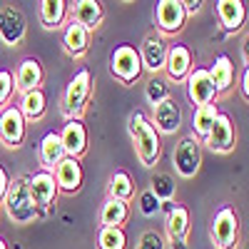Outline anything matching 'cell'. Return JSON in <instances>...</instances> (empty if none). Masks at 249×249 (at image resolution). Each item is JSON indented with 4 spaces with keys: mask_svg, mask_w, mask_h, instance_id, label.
Segmentation results:
<instances>
[{
    "mask_svg": "<svg viewBox=\"0 0 249 249\" xmlns=\"http://www.w3.org/2000/svg\"><path fill=\"white\" fill-rule=\"evenodd\" d=\"M127 130H130V137H132V144H135V152H137L140 162L144 167H155L157 160H160V152H162V144H160V132L152 127V122L140 110H135L130 115Z\"/></svg>",
    "mask_w": 249,
    "mask_h": 249,
    "instance_id": "cell-1",
    "label": "cell"
},
{
    "mask_svg": "<svg viewBox=\"0 0 249 249\" xmlns=\"http://www.w3.org/2000/svg\"><path fill=\"white\" fill-rule=\"evenodd\" d=\"M28 184H30V175H20V177L10 179L8 192L3 197L10 219L18 222V224H30V222H35L40 217V212L35 210V204H33L30 187Z\"/></svg>",
    "mask_w": 249,
    "mask_h": 249,
    "instance_id": "cell-2",
    "label": "cell"
},
{
    "mask_svg": "<svg viewBox=\"0 0 249 249\" xmlns=\"http://www.w3.org/2000/svg\"><path fill=\"white\" fill-rule=\"evenodd\" d=\"M92 92V75L90 70H80L75 72V77L68 82L65 95H62V112L68 120H80L82 110H85L88 100Z\"/></svg>",
    "mask_w": 249,
    "mask_h": 249,
    "instance_id": "cell-3",
    "label": "cell"
},
{
    "mask_svg": "<svg viewBox=\"0 0 249 249\" xmlns=\"http://www.w3.org/2000/svg\"><path fill=\"white\" fill-rule=\"evenodd\" d=\"M212 242L217 249H237V242H239V217L234 212V207L230 204H222L214 219H212Z\"/></svg>",
    "mask_w": 249,
    "mask_h": 249,
    "instance_id": "cell-4",
    "label": "cell"
},
{
    "mask_svg": "<svg viewBox=\"0 0 249 249\" xmlns=\"http://www.w3.org/2000/svg\"><path fill=\"white\" fill-rule=\"evenodd\" d=\"M110 70L122 85H135L142 75V60L135 45H117L110 55Z\"/></svg>",
    "mask_w": 249,
    "mask_h": 249,
    "instance_id": "cell-5",
    "label": "cell"
},
{
    "mask_svg": "<svg viewBox=\"0 0 249 249\" xmlns=\"http://www.w3.org/2000/svg\"><path fill=\"white\" fill-rule=\"evenodd\" d=\"M172 164L179 177L190 179L199 172V164H202V147L195 137H182L179 144L175 147V155H172Z\"/></svg>",
    "mask_w": 249,
    "mask_h": 249,
    "instance_id": "cell-6",
    "label": "cell"
},
{
    "mask_svg": "<svg viewBox=\"0 0 249 249\" xmlns=\"http://www.w3.org/2000/svg\"><path fill=\"white\" fill-rule=\"evenodd\" d=\"M30 197H33V204H35V210L43 214V212H48L50 207H53V202H55V197H57V182H55V175L53 172H48V170H40V172H35V175H30Z\"/></svg>",
    "mask_w": 249,
    "mask_h": 249,
    "instance_id": "cell-7",
    "label": "cell"
},
{
    "mask_svg": "<svg viewBox=\"0 0 249 249\" xmlns=\"http://www.w3.org/2000/svg\"><path fill=\"white\" fill-rule=\"evenodd\" d=\"M187 97H190V102L197 105V107L214 102L217 90H214V82H212L207 68H195L190 75H187Z\"/></svg>",
    "mask_w": 249,
    "mask_h": 249,
    "instance_id": "cell-8",
    "label": "cell"
},
{
    "mask_svg": "<svg viewBox=\"0 0 249 249\" xmlns=\"http://www.w3.org/2000/svg\"><path fill=\"white\" fill-rule=\"evenodd\" d=\"M25 30H28V20H25L23 10H18L13 5H5L0 10V40L8 48L20 45V40L25 37Z\"/></svg>",
    "mask_w": 249,
    "mask_h": 249,
    "instance_id": "cell-9",
    "label": "cell"
},
{
    "mask_svg": "<svg viewBox=\"0 0 249 249\" xmlns=\"http://www.w3.org/2000/svg\"><path fill=\"white\" fill-rule=\"evenodd\" d=\"M155 20H157L160 33H164V35L179 33L184 28V20H187L182 0H160L155 8Z\"/></svg>",
    "mask_w": 249,
    "mask_h": 249,
    "instance_id": "cell-10",
    "label": "cell"
},
{
    "mask_svg": "<svg viewBox=\"0 0 249 249\" xmlns=\"http://www.w3.org/2000/svg\"><path fill=\"white\" fill-rule=\"evenodd\" d=\"M25 140V117L18 105H8L0 112V142L5 147H18Z\"/></svg>",
    "mask_w": 249,
    "mask_h": 249,
    "instance_id": "cell-11",
    "label": "cell"
},
{
    "mask_svg": "<svg viewBox=\"0 0 249 249\" xmlns=\"http://www.w3.org/2000/svg\"><path fill=\"white\" fill-rule=\"evenodd\" d=\"M234 124H232V117L230 115H224L219 112L214 124H212V130L210 135H207V140L202 144H207L212 152H219V155H227V152H232L234 150Z\"/></svg>",
    "mask_w": 249,
    "mask_h": 249,
    "instance_id": "cell-12",
    "label": "cell"
},
{
    "mask_svg": "<svg viewBox=\"0 0 249 249\" xmlns=\"http://www.w3.org/2000/svg\"><path fill=\"white\" fill-rule=\"evenodd\" d=\"M179 124H182V110L172 97H167L164 102H160V105L152 107V127L157 132L175 135L179 130Z\"/></svg>",
    "mask_w": 249,
    "mask_h": 249,
    "instance_id": "cell-13",
    "label": "cell"
},
{
    "mask_svg": "<svg viewBox=\"0 0 249 249\" xmlns=\"http://www.w3.org/2000/svg\"><path fill=\"white\" fill-rule=\"evenodd\" d=\"M60 142H62V147H65L68 157L77 160L85 152L88 150V130H85V124H82V120H68L62 132H60Z\"/></svg>",
    "mask_w": 249,
    "mask_h": 249,
    "instance_id": "cell-14",
    "label": "cell"
},
{
    "mask_svg": "<svg viewBox=\"0 0 249 249\" xmlns=\"http://www.w3.org/2000/svg\"><path fill=\"white\" fill-rule=\"evenodd\" d=\"M162 204H167V224H164V230H167L170 242L184 244L187 234H190V212H187V207L172 204V202H162Z\"/></svg>",
    "mask_w": 249,
    "mask_h": 249,
    "instance_id": "cell-15",
    "label": "cell"
},
{
    "mask_svg": "<svg viewBox=\"0 0 249 249\" xmlns=\"http://www.w3.org/2000/svg\"><path fill=\"white\" fill-rule=\"evenodd\" d=\"M164 70H167V77L179 82L187 80V75L192 72V53L187 45H172L167 48V60H164Z\"/></svg>",
    "mask_w": 249,
    "mask_h": 249,
    "instance_id": "cell-16",
    "label": "cell"
},
{
    "mask_svg": "<svg viewBox=\"0 0 249 249\" xmlns=\"http://www.w3.org/2000/svg\"><path fill=\"white\" fill-rule=\"evenodd\" d=\"M40 85H43V65H40V60L35 57L23 60L15 72V90L20 95H25V92L40 90Z\"/></svg>",
    "mask_w": 249,
    "mask_h": 249,
    "instance_id": "cell-17",
    "label": "cell"
},
{
    "mask_svg": "<svg viewBox=\"0 0 249 249\" xmlns=\"http://www.w3.org/2000/svg\"><path fill=\"white\" fill-rule=\"evenodd\" d=\"M140 60H142V70L147 68L152 72H160L164 70V60H167V45L162 43L160 35H147L142 43V50H140Z\"/></svg>",
    "mask_w": 249,
    "mask_h": 249,
    "instance_id": "cell-18",
    "label": "cell"
},
{
    "mask_svg": "<svg viewBox=\"0 0 249 249\" xmlns=\"http://www.w3.org/2000/svg\"><path fill=\"white\" fill-rule=\"evenodd\" d=\"M53 175L57 182V190H62V192H77L82 187V167H80V160H75V157H65L55 167Z\"/></svg>",
    "mask_w": 249,
    "mask_h": 249,
    "instance_id": "cell-19",
    "label": "cell"
},
{
    "mask_svg": "<svg viewBox=\"0 0 249 249\" xmlns=\"http://www.w3.org/2000/svg\"><path fill=\"white\" fill-rule=\"evenodd\" d=\"M37 157H40V164H43V170L53 172L57 164L65 160V147H62L60 142V135L57 132H48L43 140H40V147H37Z\"/></svg>",
    "mask_w": 249,
    "mask_h": 249,
    "instance_id": "cell-20",
    "label": "cell"
},
{
    "mask_svg": "<svg viewBox=\"0 0 249 249\" xmlns=\"http://www.w3.org/2000/svg\"><path fill=\"white\" fill-rule=\"evenodd\" d=\"M217 18L227 33H237L242 30L244 20H247V8L239 0H219L217 3Z\"/></svg>",
    "mask_w": 249,
    "mask_h": 249,
    "instance_id": "cell-21",
    "label": "cell"
},
{
    "mask_svg": "<svg viewBox=\"0 0 249 249\" xmlns=\"http://www.w3.org/2000/svg\"><path fill=\"white\" fill-rule=\"evenodd\" d=\"M88 45H90V30H85L80 23L70 20V25L62 33V48L70 57H82L88 53Z\"/></svg>",
    "mask_w": 249,
    "mask_h": 249,
    "instance_id": "cell-22",
    "label": "cell"
},
{
    "mask_svg": "<svg viewBox=\"0 0 249 249\" xmlns=\"http://www.w3.org/2000/svg\"><path fill=\"white\" fill-rule=\"evenodd\" d=\"M72 20L80 23L85 30H95L102 23V5L97 0H80V3H72Z\"/></svg>",
    "mask_w": 249,
    "mask_h": 249,
    "instance_id": "cell-23",
    "label": "cell"
},
{
    "mask_svg": "<svg viewBox=\"0 0 249 249\" xmlns=\"http://www.w3.org/2000/svg\"><path fill=\"white\" fill-rule=\"evenodd\" d=\"M210 77L214 82V90L217 95L219 92H227L232 88V82H234V62L230 60V55H217L214 57V65L210 68Z\"/></svg>",
    "mask_w": 249,
    "mask_h": 249,
    "instance_id": "cell-24",
    "label": "cell"
},
{
    "mask_svg": "<svg viewBox=\"0 0 249 249\" xmlns=\"http://www.w3.org/2000/svg\"><path fill=\"white\" fill-rule=\"evenodd\" d=\"M217 115H219V110H217L214 102H210V105H202V107H195V115H192V132H195V135H192V137H195L199 144L207 140V135H210Z\"/></svg>",
    "mask_w": 249,
    "mask_h": 249,
    "instance_id": "cell-25",
    "label": "cell"
},
{
    "mask_svg": "<svg viewBox=\"0 0 249 249\" xmlns=\"http://www.w3.org/2000/svg\"><path fill=\"white\" fill-rule=\"evenodd\" d=\"M130 217V202H120L107 197L102 202V210H100V224L102 227H122Z\"/></svg>",
    "mask_w": 249,
    "mask_h": 249,
    "instance_id": "cell-26",
    "label": "cell"
},
{
    "mask_svg": "<svg viewBox=\"0 0 249 249\" xmlns=\"http://www.w3.org/2000/svg\"><path fill=\"white\" fill-rule=\"evenodd\" d=\"M45 107H48V100H45V92L43 90H33V92H25L20 97V105L18 110L23 112L25 122L28 120H40L45 115Z\"/></svg>",
    "mask_w": 249,
    "mask_h": 249,
    "instance_id": "cell-27",
    "label": "cell"
},
{
    "mask_svg": "<svg viewBox=\"0 0 249 249\" xmlns=\"http://www.w3.org/2000/svg\"><path fill=\"white\" fill-rule=\"evenodd\" d=\"M68 15V3L65 0H43L40 3V23L45 28H60L62 20Z\"/></svg>",
    "mask_w": 249,
    "mask_h": 249,
    "instance_id": "cell-28",
    "label": "cell"
},
{
    "mask_svg": "<svg viewBox=\"0 0 249 249\" xmlns=\"http://www.w3.org/2000/svg\"><path fill=\"white\" fill-rule=\"evenodd\" d=\"M107 197L112 199H120V202H130L132 195H135V182L130 177V172L124 170H117L112 177H110V187H107Z\"/></svg>",
    "mask_w": 249,
    "mask_h": 249,
    "instance_id": "cell-29",
    "label": "cell"
},
{
    "mask_svg": "<svg viewBox=\"0 0 249 249\" xmlns=\"http://www.w3.org/2000/svg\"><path fill=\"white\" fill-rule=\"evenodd\" d=\"M127 234L122 227H100L97 232V249H124Z\"/></svg>",
    "mask_w": 249,
    "mask_h": 249,
    "instance_id": "cell-30",
    "label": "cell"
},
{
    "mask_svg": "<svg viewBox=\"0 0 249 249\" xmlns=\"http://www.w3.org/2000/svg\"><path fill=\"white\" fill-rule=\"evenodd\" d=\"M152 195L160 199V202H170V197L175 195V182L170 175H155L152 177Z\"/></svg>",
    "mask_w": 249,
    "mask_h": 249,
    "instance_id": "cell-31",
    "label": "cell"
},
{
    "mask_svg": "<svg viewBox=\"0 0 249 249\" xmlns=\"http://www.w3.org/2000/svg\"><path fill=\"white\" fill-rule=\"evenodd\" d=\"M144 97H147V102L155 107V105H160V102H164V100L170 97V88L164 85V80L152 77V80L147 82V88H144Z\"/></svg>",
    "mask_w": 249,
    "mask_h": 249,
    "instance_id": "cell-32",
    "label": "cell"
},
{
    "mask_svg": "<svg viewBox=\"0 0 249 249\" xmlns=\"http://www.w3.org/2000/svg\"><path fill=\"white\" fill-rule=\"evenodd\" d=\"M15 90V77L10 70H0V107H5Z\"/></svg>",
    "mask_w": 249,
    "mask_h": 249,
    "instance_id": "cell-33",
    "label": "cell"
},
{
    "mask_svg": "<svg viewBox=\"0 0 249 249\" xmlns=\"http://www.w3.org/2000/svg\"><path fill=\"white\" fill-rule=\"evenodd\" d=\"M157 210H160V199L152 195V190L142 192V195H140V212H142L144 217H152Z\"/></svg>",
    "mask_w": 249,
    "mask_h": 249,
    "instance_id": "cell-34",
    "label": "cell"
},
{
    "mask_svg": "<svg viewBox=\"0 0 249 249\" xmlns=\"http://www.w3.org/2000/svg\"><path fill=\"white\" fill-rule=\"evenodd\" d=\"M137 249H164V242H162V237L157 234V232H144L142 237H140V244H137Z\"/></svg>",
    "mask_w": 249,
    "mask_h": 249,
    "instance_id": "cell-35",
    "label": "cell"
},
{
    "mask_svg": "<svg viewBox=\"0 0 249 249\" xmlns=\"http://www.w3.org/2000/svg\"><path fill=\"white\" fill-rule=\"evenodd\" d=\"M8 184H10V177H8V172L3 170V164H0V199L5 197V192H8Z\"/></svg>",
    "mask_w": 249,
    "mask_h": 249,
    "instance_id": "cell-36",
    "label": "cell"
},
{
    "mask_svg": "<svg viewBox=\"0 0 249 249\" xmlns=\"http://www.w3.org/2000/svg\"><path fill=\"white\" fill-rule=\"evenodd\" d=\"M239 88H242V95L249 100V65L244 68V72H242V82H239Z\"/></svg>",
    "mask_w": 249,
    "mask_h": 249,
    "instance_id": "cell-37",
    "label": "cell"
},
{
    "mask_svg": "<svg viewBox=\"0 0 249 249\" xmlns=\"http://www.w3.org/2000/svg\"><path fill=\"white\" fill-rule=\"evenodd\" d=\"M242 53H244V60H247V65H249V35H247L244 45H242Z\"/></svg>",
    "mask_w": 249,
    "mask_h": 249,
    "instance_id": "cell-38",
    "label": "cell"
},
{
    "mask_svg": "<svg viewBox=\"0 0 249 249\" xmlns=\"http://www.w3.org/2000/svg\"><path fill=\"white\" fill-rule=\"evenodd\" d=\"M0 249H8V244H5L3 239H0Z\"/></svg>",
    "mask_w": 249,
    "mask_h": 249,
    "instance_id": "cell-39",
    "label": "cell"
}]
</instances>
